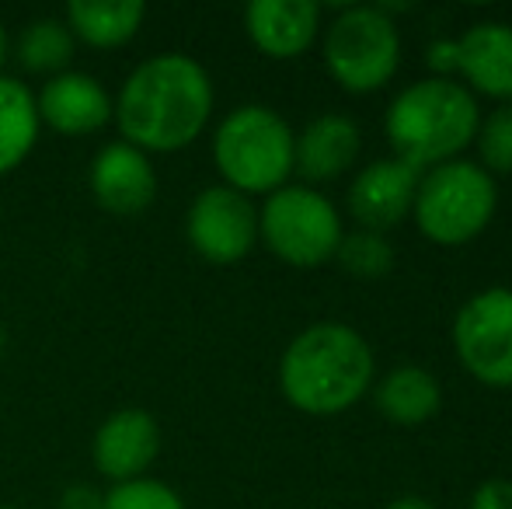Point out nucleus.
I'll use <instances>...</instances> for the list:
<instances>
[{"instance_id":"b1692460","label":"nucleus","mask_w":512,"mask_h":509,"mask_svg":"<svg viewBox=\"0 0 512 509\" xmlns=\"http://www.w3.org/2000/svg\"><path fill=\"white\" fill-rule=\"evenodd\" d=\"M467 509H512V478H485L471 492Z\"/></svg>"},{"instance_id":"1a4fd4ad","label":"nucleus","mask_w":512,"mask_h":509,"mask_svg":"<svg viewBox=\"0 0 512 509\" xmlns=\"http://www.w3.org/2000/svg\"><path fill=\"white\" fill-rule=\"evenodd\" d=\"M185 238L192 252L213 265H234L258 241V210L251 196L227 185H209L199 192L185 217Z\"/></svg>"},{"instance_id":"a878e982","label":"nucleus","mask_w":512,"mask_h":509,"mask_svg":"<svg viewBox=\"0 0 512 509\" xmlns=\"http://www.w3.org/2000/svg\"><path fill=\"white\" fill-rule=\"evenodd\" d=\"M429 67H436V70L457 67V39L453 42H432L429 46Z\"/></svg>"},{"instance_id":"cd10ccee","label":"nucleus","mask_w":512,"mask_h":509,"mask_svg":"<svg viewBox=\"0 0 512 509\" xmlns=\"http://www.w3.org/2000/svg\"><path fill=\"white\" fill-rule=\"evenodd\" d=\"M7 56H11V35H7L4 21H0V67H4Z\"/></svg>"},{"instance_id":"c85d7f7f","label":"nucleus","mask_w":512,"mask_h":509,"mask_svg":"<svg viewBox=\"0 0 512 509\" xmlns=\"http://www.w3.org/2000/svg\"><path fill=\"white\" fill-rule=\"evenodd\" d=\"M4 342H7V332H4V328H0V349H4Z\"/></svg>"},{"instance_id":"4468645a","label":"nucleus","mask_w":512,"mask_h":509,"mask_svg":"<svg viewBox=\"0 0 512 509\" xmlns=\"http://www.w3.org/2000/svg\"><path fill=\"white\" fill-rule=\"evenodd\" d=\"M244 32L265 56L293 60L314 46L321 7L314 0H251L244 7Z\"/></svg>"},{"instance_id":"c756f323","label":"nucleus","mask_w":512,"mask_h":509,"mask_svg":"<svg viewBox=\"0 0 512 509\" xmlns=\"http://www.w3.org/2000/svg\"><path fill=\"white\" fill-rule=\"evenodd\" d=\"M0 509H14V506H0Z\"/></svg>"},{"instance_id":"6ab92c4d","label":"nucleus","mask_w":512,"mask_h":509,"mask_svg":"<svg viewBox=\"0 0 512 509\" xmlns=\"http://www.w3.org/2000/svg\"><path fill=\"white\" fill-rule=\"evenodd\" d=\"M39 109L35 95L18 77L0 74V178L11 175L39 140Z\"/></svg>"},{"instance_id":"2eb2a0df","label":"nucleus","mask_w":512,"mask_h":509,"mask_svg":"<svg viewBox=\"0 0 512 509\" xmlns=\"http://www.w3.org/2000/svg\"><path fill=\"white\" fill-rule=\"evenodd\" d=\"M363 150V129L345 112H324L310 119L293 140V171L307 182H331L356 164Z\"/></svg>"},{"instance_id":"393cba45","label":"nucleus","mask_w":512,"mask_h":509,"mask_svg":"<svg viewBox=\"0 0 512 509\" xmlns=\"http://www.w3.org/2000/svg\"><path fill=\"white\" fill-rule=\"evenodd\" d=\"M60 509H105V492L91 485H70L60 496Z\"/></svg>"},{"instance_id":"f03ea898","label":"nucleus","mask_w":512,"mask_h":509,"mask_svg":"<svg viewBox=\"0 0 512 509\" xmlns=\"http://www.w3.org/2000/svg\"><path fill=\"white\" fill-rule=\"evenodd\" d=\"M373 349L345 321H314L283 349L279 391L307 415H338L373 387Z\"/></svg>"},{"instance_id":"bb28decb","label":"nucleus","mask_w":512,"mask_h":509,"mask_svg":"<svg viewBox=\"0 0 512 509\" xmlns=\"http://www.w3.org/2000/svg\"><path fill=\"white\" fill-rule=\"evenodd\" d=\"M384 509H436L429 503L425 496H415V492H408V496H398V499H391Z\"/></svg>"},{"instance_id":"39448f33","label":"nucleus","mask_w":512,"mask_h":509,"mask_svg":"<svg viewBox=\"0 0 512 509\" xmlns=\"http://www.w3.org/2000/svg\"><path fill=\"white\" fill-rule=\"evenodd\" d=\"M499 210V185L478 161L453 157L418 175L415 217L418 231L436 245H467L474 241Z\"/></svg>"},{"instance_id":"5701e85b","label":"nucleus","mask_w":512,"mask_h":509,"mask_svg":"<svg viewBox=\"0 0 512 509\" xmlns=\"http://www.w3.org/2000/svg\"><path fill=\"white\" fill-rule=\"evenodd\" d=\"M105 509H185V503L171 485L136 478V482L112 485V492H105Z\"/></svg>"},{"instance_id":"f3484780","label":"nucleus","mask_w":512,"mask_h":509,"mask_svg":"<svg viewBox=\"0 0 512 509\" xmlns=\"http://www.w3.org/2000/svg\"><path fill=\"white\" fill-rule=\"evenodd\" d=\"M373 401L380 415L394 426H422L443 405V384L432 370L418 363H398L373 387Z\"/></svg>"},{"instance_id":"423d86ee","label":"nucleus","mask_w":512,"mask_h":509,"mask_svg":"<svg viewBox=\"0 0 512 509\" xmlns=\"http://www.w3.org/2000/svg\"><path fill=\"white\" fill-rule=\"evenodd\" d=\"M324 67L352 95L384 88L401 67V32L384 4L342 7L324 28Z\"/></svg>"},{"instance_id":"ddd939ff","label":"nucleus","mask_w":512,"mask_h":509,"mask_svg":"<svg viewBox=\"0 0 512 509\" xmlns=\"http://www.w3.org/2000/svg\"><path fill=\"white\" fill-rule=\"evenodd\" d=\"M35 109H39V123L63 136H91L115 116L112 95L102 88V81L77 70L49 77L35 95Z\"/></svg>"},{"instance_id":"9d476101","label":"nucleus","mask_w":512,"mask_h":509,"mask_svg":"<svg viewBox=\"0 0 512 509\" xmlns=\"http://www.w3.org/2000/svg\"><path fill=\"white\" fill-rule=\"evenodd\" d=\"M418 175L422 171H415L398 157H377L366 168H359L349 185V196H345L352 220L363 231L377 234H387L391 227H398L415 206Z\"/></svg>"},{"instance_id":"f257e3e1","label":"nucleus","mask_w":512,"mask_h":509,"mask_svg":"<svg viewBox=\"0 0 512 509\" xmlns=\"http://www.w3.org/2000/svg\"><path fill=\"white\" fill-rule=\"evenodd\" d=\"M122 143L143 154H175L199 140L213 116V81L185 53H157L126 77L115 98Z\"/></svg>"},{"instance_id":"4be33fe9","label":"nucleus","mask_w":512,"mask_h":509,"mask_svg":"<svg viewBox=\"0 0 512 509\" xmlns=\"http://www.w3.org/2000/svg\"><path fill=\"white\" fill-rule=\"evenodd\" d=\"M474 143H478V157H481L478 164L488 175H509L512 171V102H499V109L481 116Z\"/></svg>"},{"instance_id":"412c9836","label":"nucleus","mask_w":512,"mask_h":509,"mask_svg":"<svg viewBox=\"0 0 512 509\" xmlns=\"http://www.w3.org/2000/svg\"><path fill=\"white\" fill-rule=\"evenodd\" d=\"M335 262L349 272L352 279H384L394 269V248L387 234L377 231H352L342 238L335 252Z\"/></svg>"},{"instance_id":"0eeeda50","label":"nucleus","mask_w":512,"mask_h":509,"mask_svg":"<svg viewBox=\"0 0 512 509\" xmlns=\"http://www.w3.org/2000/svg\"><path fill=\"white\" fill-rule=\"evenodd\" d=\"M258 238L286 265L314 269L335 258L345 227L338 206L314 185H283L258 210Z\"/></svg>"},{"instance_id":"a211bd4d","label":"nucleus","mask_w":512,"mask_h":509,"mask_svg":"<svg viewBox=\"0 0 512 509\" xmlns=\"http://www.w3.org/2000/svg\"><path fill=\"white\" fill-rule=\"evenodd\" d=\"M147 7L140 0H74L67 7V28L74 39L95 49H119L140 32Z\"/></svg>"},{"instance_id":"20e7f679","label":"nucleus","mask_w":512,"mask_h":509,"mask_svg":"<svg viewBox=\"0 0 512 509\" xmlns=\"http://www.w3.org/2000/svg\"><path fill=\"white\" fill-rule=\"evenodd\" d=\"M297 133L269 105H237L213 133V164L223 185L244 196H269L293 175Z\"/></svg>"},{"instance_id":"dca6fc26","label":"nucleus","mask_w":512,"mask_h":509,"mask_svg":"<svg viewBox=\"0 0 512 509\" xmlns=\"http://www.w3.org/2000/svg\"><path fill=\"white\" fill-rule=\"evenodd\" d=\"M457 70L464 88L499 102H512V25L509 21H474L457 39Z\"/></svg>"},{"instance_id":"7ed1b4c3","label":"nucleus","mask_w":512,"mask_h":509,"mask_svg":"<svg viewBox=\"0 0 512 509\" xmlns=\"http://www.w3.org/2000/svg\"><path fill=\"white\" fill-rule=\"evenodd\" d=\"M478 123V98L446 74L405 84L384 112V133L394 157L415 171L464 154L467 143H474Z\"/></svg>"},{"instance_id":"6e6552de","label":"nucleus","mask_w":512,"mask_h":509,"mask_svg":"<svg viewBox=\"0 0 512 509\" xmlns=\"http://www.w3.org/2000/svg\"><path fill=\"white\" fill-rule=\"evenodd\" d=\"M453 353L474 381L512 387V290L488 286L453 314Z\"/></svg>"},{"instance_id":"aec40b11","label":"nucleus","mask_w":512,"mask_h":509,"mask_svg":"<svg viewBox=\"0 0 512 509\" xmlns=\"http://www.w3.org/2000/svg\"><path fill=\"white\" fill-rule=\"evenodd\" d=\"M77 39L67 28V21L60 18H35L21 28L18 46H14V56L25 70L32 74H67L70 60H74Z\"/></svg>"},{"instance_id":"9b49d317","label":"nucleus","mask_w":512,"mask_h":509,"mask_svg":"<svg viewBox=\"0 0 512 509\" xmlns=\"http://www.w3.org/2000/svg\"><path fill=\"white\" fill-rule=\"evenodd\" d=\"M157 450H161V429L154 415L143 408H119L98 426L91 457L98 475H105L112 485H122L143 478V471L157 461Z\"/></svg>"},{"instance_id":"f8f14e48","label":"nucleus","mask_w":512,"mask_h":509,"mask_svg":"<svg viewBox=\"0 0 512 509\" xmlns=\"http://www.w3.org/2000/svg\"><path fill=\"white\" fill-rule=\"evenodd\" d=\"M88 185L95 203L115 217H136L157 196V175L150 157L122 140L98 150L88 171Z\"/></svg>"}]
</instances>
